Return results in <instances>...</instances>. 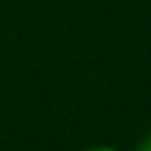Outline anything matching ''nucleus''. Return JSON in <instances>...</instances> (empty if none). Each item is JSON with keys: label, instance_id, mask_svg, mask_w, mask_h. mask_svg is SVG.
<instances>
[{"label": "nucleus", "instance_id": "obj_2", "mask_svg": "<svg viewBox=\"0 0 151 151\" xmlns=\"http://www.w3.org/2000/svg\"><path fill=\"white\" fill-rule=\"evenodd\" d=\"M85 151H118L113 146H92V149H85Z\"/></svg>", "mask_w": 151, "mask_h": 151}, {"label": "nucleus", "instance_id": "obj_1", "mask_svg": "<svg viewBox=\"0 0 151 151\" xmlns=\"http://www.w3.org/2000/svg\"><path fill=\"white\" fill-rule=\"evenodd\" d=\"M137 151H151V134H149V137H146V139L137 146Z\"/></svg>", "mask_w": 151, "mask_h": 151}]
</instances>
